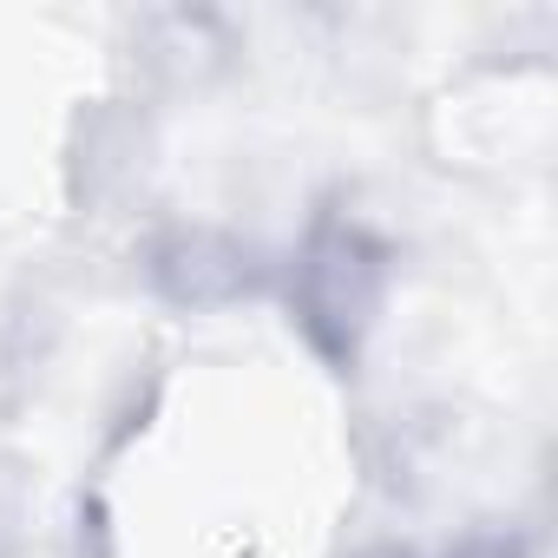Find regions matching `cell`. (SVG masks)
Segmentation results:
<instances>
[{"label":"cell","instance_id":"3957f363","mask_svg":"<svg viewBox=\"0 0 558 558\" xmlns=\"http://www.w3.org/2000/svg\"><path fill=\"white\" fill-rule=\"evenodd\" d=\"M453 558H519V545H506V538H473V545H460Z\"/></svg>","mask_w":558,"mask_h":558},{"label":"cell","instance_id":"7a4b0ae2","mask_svg":"<svg viewBox=\"0 0 558 558\" xmlns=\"http://www.w3.org/2000/svg\"><path fill=\"white\" fill-rule=\"evenodd\" d=\"M145 269H151V290L171 310H230L263 283L256 250L217 223H171L151 243Z\"/></svg>","mask_w":558,"mask_h":558},{"label":"cell","instance_id":"277c9868","mask_svg":"<svg viewBox=\"0 0 558 558\" xmlns=\"http://www.w3.org/2000/svg\"><path fill=\"white\" fill-rule=\"evenodd\" d=\"M349 558H421V551H408V545H368V551H349Z\"/></svg>","mask_w":558,"mask_h":558},{"label":"cell","instance_id":"6da1fadb","mask_svg":"<svg viewBox=\"0 0 558 558\" xmlns=\"http://www.w3.org/2000/svg\"><path fill=\"white\" fill-rule=\"evenodd\" d=\"M388 283H395V256L368 223H355L342 210H323L303 230L283 290H290V323L303 329L316 362H329L336 375H349L362 362L368 336L381 329Z\"/></svg>","mask_w":558,"mask_h":558}]
</instances>
